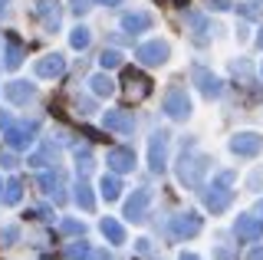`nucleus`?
<instances>
[{
    "label": "nucleus",
    "mask_w": 263,
    "mask_h": 260,
    "mask_svg": "<svg viewBox=\"0 0 263 260\" xmlns=\"http://www.w3.org/2000/svg\"><path fill=\"white\" fill-rule=\"evenodd\" d=\"M208 168H211V158L208 155H191V152H181V158H178V178H181V184H184V188H201Z\"/></svg>",
    "instance_id": "f257e3e1"
},
{
    "label": "nucleus",
    "mask_w": 263,
    "mask_h": 260,
    "mask_svg": "<svg viewBox=\"0 0 263 260\" xmlns=\"http://www.w3.org/2000/svg\"><path fill=\"white\" fill-rule=\"evenodd\" d=\"M230 184H234V175L224 172L217 178V181L211 184V191L204 194V205H208L211 214H220V211H227L230 208V198H234V191H230Z\"/></svg>",
    "instance_id": "f03ea898"
},
{
    "label": "nucleus",
    "mask_w": 263,
    "mask_h": 260,
    "mask_svg": "<svg viewBox=\"0 0 263 260\" xmlns=\"http://www.w3.org/2000/svg\"><path fill=\"white\" fill-rule=\"evenodd\" d=\"M148 165H152V172H164V165H168V132H155L152 142H148Z\"/></svg>",
    "instance_id": "7ed1b4c3"
},
{
    "label": "nucleus",
    "mask_w": 263,
    "mask_h": 260,
    "mask_svg": "<svg viewBox=\"0 0 263 260\" xmlns=\"http://www.w3.org/2000/svg\"><path fill=\"white\" fill-rule=\"evenodd\" d=\"M164 112H168L171 119H187L191 116V99H187V92L181 86L168 89V96H164Z\"/></svg>",
    "instance_id": "20e7f679"
},
{
    "label": "nucleus",
    "mask_w": 263,
    "mask_h": 260,
    "mask_svg": "<svg viewBox=\"0 0 263 260\" xmlns=\"http://www.w3.org/2000/svg\"><path fill=\"white\" fill-rule=\"evenodd\" d=\"M135 60L142 63V66H161V63H168V43H158V40L142 43L135 50Z\"/></svg>",
    "instance_id": "39448f33"
},
{
    "label": "nucleus",
    "mask_w": 263,
    "mask_h": 260,
    "mask_svg": "<svg viewBox=\"0 0 263 260\" xmlns=\"http://www.w3.org/2000/svg\"><path fill=\"white\" fill-rule=\"evenodd\" d=\"M260 148H263V135H257V132H237L234 139H230V152H234V155L253 158Z\"/></svg>",
    "instance_id": "423d86ee"
},
{
    "label": "nucleus",
    "mask_w": 263,
    "mask_h": 260,
    "mask_svg": "<svg viewBox=\"0 0 263 260\" xmlns=\"http://www.w3.org/2000/svg\"><path fill=\"white\" fill-rule=\"evenodd\" d=\"M234 234H237V240H257L263 234V217L257 211H253V214H237Z\"/></svg>",
    "instance_id": "0eeeda50"
},
{
    "label": "nucleus",
    "mask_w": 263,
    "mask_h": 260,
    "mask_svg": "<svg viewBox=\"0 0 263 260\" xmlns=\"http://www.w3.org/2000/svg\"><path fill=\"white\" fill-rule=\"evenodd\" d=\"M36 135V122H20V125H7L4 128V139L10 148H27Z\"/></svg>",
    "instance_id": "6e6552de"
},
{
    "label": "nucleus",
    "mask_w": 263,
    "mask_h": 260,
    "mask_svg": "<svg viewBox=\"0 0 263 260\" xmlns=\"http://www.w3.org/2000/svg\"><path fill=\"white\" fill-rule=\"evenodd\" d=\"M171 234H175L178 240L197 237V234H201V217L191 214V211H184V214H175V221H171Z\"/></svg>",
    "instance_id": "1a4fd4ad"
},
{
    "label": "nucleus",
    "mask_w": 263,
    "mask_h": 260,
    "mask_svg": "<svg viewBox=\"0 0 263 260\" xmlns=\"http://www.w3.org/2000/svg\"><path fill=\"white\" fill-rule=\"evenodd\" d=\"M148 92H152V79L142 76V72H135V69H128L125 72V96L132 102H138V99H145Z\"/></svg>",
    "instance_id": "9d476101"
},
{
    "label": "nucleus",
    "mask_w": 263,
    "mask_h": 260,
    "mask_svg": "<svg viewBox=\"0 0 263 260\" xmlns=\"http://www.w3.org/2000/svg\"><path fill=\"white\" fill-rule=\"evenodd\" d=\"M148 205H152V191H148V188H138L128 198V205H125V217H128V221H142Z\"/></svg>",
    "instance_id": "9b49d317"
},
{
    "label": "nucleus",
    "mask_w": 263,
    "mask_h": 260,
    "mask_svg": "<svg viewBox=\"0 0 263 260\" xmlns=\"http://www.w3.org/2000/svg\"><path fill=\"white\" fill-rule=\"evenodd\" d=\"M105 161H109V168L115 175H125V172L135 168V152H132V148H109Z\"/></svg>",
    "instance_id": "f8f14e48"
},
{
    "label": "nucleus",
    "mask_w": 263,
    "mask_h": 260,
    "mask_svg": "<svg viewBox=\"0 0 263 260\" xmlns=\"http://www.w3.org/2000/svg\"><path fill=\"white\" fill-rule=\"evenodd\" d=\"M102 125L109 128V132H119V135H132V116L125 109H109L102 116Z\"/></svg>",
    "instance_id": "ddd939ff"
},
{
    "label": "nucleus",
    "mask_w": 263,
    "mask_h": 260,
    "mask_svg": "<svg viewBox=\"0 0 263 260\" xmlns=\"http://www.w3.org/2000/svg\"><path fill=\"white\" fill-rule=\"evenodd\" d=\"M194 83H197V89H201L208 99H217L220 89H224V86H220V79L214 76V72H208L204 66H194Z\"/></svg>",
    "instance_id": "4468645a"
},
{
    "label": "nucleus",
    "mask_w": 263,
    "mask_h": 260,
    "mask_svg": "<svg viewBox=\"0 0 263 260\" xmlns=\"http://www.w3.org/2000/svg\"><path fill=\"white\" fill-rule=\"evenodd\" d=\"M63 72H66V60L60 53H49L36 63V76H43V79H56V76H63Z\"/></svg>",
    "instance_id": "2eb2a0df"
},
{
    "label": "nucleus",
    "mask_w": 263,
    "mask_h": 260,
    "mask_svg": "<svg viewBox=\"0 0 263 260\" xmlns=\"http://www.w3.org/2000/svg\"><path fill=\"white\" fill-rule=\"evenodd\" d=\"M23 63V43L16 33H7V56H4V66L7 69H16Z\"/></svg>",
    "instance_id": "dca6fc26"
},
{
    "label": "nucleus",
    "mask_w": 263,
    "mask_h": 260,
    "mask_svg": "<svg viewBox=\"0 0 263 260\" xmlns=\"http://www.w3.org/2000/svg\"><path fill=\"white\" fill-rule=\"evenodd\" d=\"M33 96H36V86L33 83H20V79H16V83H7V99L16 102V105H23L27 99H33Z\"/></svg>",
    "instance_id": "f3484780"
},
{
    "label": "nucleus",
    "mask_w": 263,
    "mask_h": 260,
    "mask_svg": "<svg viewBox=\"0 0 263 260\" xmlns=\"http://www.w3.org/2000/svg\"><path fill=\"white\" fill-rule=\"evenodd\" d=\"M99 231H102V237H109L112 244H125V227L115 221V217H102V221H99Z\"/></svg>",
    "instance_id": "a211bd4d"
},
{
    "label": "nucleus",
    "mask_w": 263,
    "mask_h": 260,
    "mask_svg": "<svg viewBox=\"0 0 263 260\" xmlns=\"http://www.w3.org/2000/svg\"><path fill=\"white\" fill-rule=\"evenodd\" d=\"M122 27H125V33H142V30L152 27V17H148V13H125V17H122Z\"/></svg>",
    "instance_id": "6ab92c4d"
},
{
    "label": "nucleus",
    "mask_w": 263,
    "mask_h": 260,
    "mask_svg": "<svg viewBox=\"0 0 263 260\" xmlns=\"http://www.w3.org/2000/svg\"><path fill=\"white\" fill-rule=\"evenodd\" d=\"M99 191H102V198H105V201H115V198L122 194V181H119L115 175H105L102 181H99Z\"/></svg>",
    "instance_id": "aec40b11"
},
{
    "label": "nucleus",
    "mask_w": 263,
    "mask_h": 260,
    "mask_svg": "<svg viewBox=\"0 0 263 260\" xmlns=\"http://www.w3.org/2000/svg\"><path fill=\"white\" fill-rule=\"evenodd\" d=\"M89 83H92V92H96V96H105V99H109V96L115 92V83H112L109 76H105V72H99V76H92Z\"/></svg>",
    "instance_id": "412c9836"
},
{
    "label": "nucleus",
    "mask_w": 263,
    "mask_h": 260,
    "mask_svg": "<svg viewBox=\"0 0 263 260\" xmlns=\"http://www.w3.org/2000/svg\"><path fill=\"white\" fill-rule=\"evenodd\" d=\"M76 205L82 208V211H92L96 208V198H92V188H89L86 181H79L76 184Z\"/></svg>",
    "instance_id": "4be33fe9"
},
{
    "label": "nucleus",
    "mask_w": 263,
    "mask_h": 260,
    "mask_svg": "<svg viewBox=\"0 0 263 260\" xmlns=\"http://www.w3.org/2000/svg\"><path fill=\"white\" fill-rule=\"evenodd\" d=\"M40 17L46 20V27H49V30H56V27H60V10H56V4H53V0H43V4H40Z\"/></svg>",
    "instance_id": "5701e85b"
},
{
    "label": "nucleus",
    "mask_w": 263,
    "mask_h": 260,
    "mask_svg": "<svg viewBox=\"0 0 263 260\" xmlns=\"http://www.w3.org/2000/svg\"><path fill=\"white\" fill-rule=\"evenodd\" d=\"M20 198H23V184H20V178H10V181L4 184V201H7V205H20Z\"/></svg>",
    "instance_id": "b1692460"
},
{
    "label": "nucleus",
    "mask_w": 263,
    "mask_h": 260,
    "mask_svg": "<svg viewBox=\"0 0 263 260\" xmlns=\"http://www.w3.org/2000/svg\"><path fill=\"white\" fill-rule=\"evenodd\" d=\"M49 158H53V161H56V148H53V142H46V145H43V148H40V152H36V155H33V158H30V165H36V168H40V165H49Z\"/></svg>",
    "instance_id": "393cba45"
},
{
    "label": "nucleus",
    "mask_w": 263,
    "mask_h": 260,
    "mask_svg": "<svg viewBox=\"0 0 263 260\" xmlns=\"http://www.w3.org/2000/svg\"><path fill=\"white\" fill-rule=\"evenodd\" d=\"M89 40H92V36H89V30H86V27H76V30L69 33L72 50H86V46H89Z\"/></svg>",
    "instance_id": "a878e982"
},
{
    "label": "nucleus",
    "mask_w": 263,
    "mask_h": 260,
    "mask_svg": "<svg viewBox=\"0 0 263 260\" xmlns=\"http://www.w3.org/2000/svg\"><path fill=\"white\" fill-rule=\"evenodd\" d=\"M99 63H102V69H115V66H122V53L119 50H105L99 56Z\"/></svg>",
    "instance_id": "bb28decb"
},
{
    "label": "nucleus",
    "mask_w": 263,
    "mask_h": 260,
    "mask_svg": "<svg viewBox=\"0 0 263 260\" xmlns=\"http://www.w3.org/2000/svg\"><path fill=\"white\" fill-rule=\"evenodd\" d=\"M69 260H89V244L86 240H79V244H69Z\"/></svg>",
    "instance_id": "cd10ccee"
},
{
    "label": "nucleus",
    "mask_w": 263,
    "mask_h": 260,
    "mask_svg": "<svg viewBox=\"0 0 263 260\" xmlns=\"http://www.w3.org/2000/svg\"><path fill=\"white\" fill-rule=\"evenodd\" d=\"M76 165H79L82 175L92 172V155H89V148H76Z\"/></svg>",
    "instance_id": "c85d7f7f"
},
{
    "label": "nucleus",
    "mask_w": 263,
    "mask_h": 260,
    "mask_svg": "<svg viewBox=\"0 0 263 260\" xmlns=\"http://www.w3.org/2000/svg\"><path fill=\"white\" fill-rule=\"evenodd\" d=\"M63 234H69V237H82L86 227H82L79 221H72V217H66V221H63Z\"/></svg>",
    "instance_id": "c756f323"
},
{
    "label": "nucleus",
    "mask_w": 263,
    "mask_h": 260,
    "mask_svg": "<svg viewBox=\"0 0 263 260\" xmlns=\"http://www.w3.org/2000/svg\"><path fill=\"white\" fill-rule=\"evenodd\" d=\"M56 184H60V178L56 175H40V191H56Z\"/></svg>",
    "instance_id": "7c9ffc66"
},
{
    "label": "nucleus",
    "mask_w": 263,
    "mask_h": 260,
    "mask_svg": "<svg viewBox=\"0 0 263 260\" xmlns=\"http://www.w3.org/2000/svg\"><path fill=\"white\" fill-rule=\"evenodd\" d=\"M0 165H4V168H16V155H10V152H4V155H0Z\"/></svg>",
    "instance_id": "2f4dec72"
},
{
    "label": "nucleus",
    "mask_w": 263,
    "mask_h": 260,
    "mask_svg": "<svg viewBox=\"0 0 263 260\" xmlns=\"http://www.w3.org/2000/svg\"><path fill=\"white\" fill-rule=\"evenodd\" d=\"M16 234H20L16 227H7V231H4V244H16Z\"/></svg>",
    "instance_id": "473e14b6"
},
{
    "label": "nucleus",
    "mask_w": 263,
    "mask_h": 260,
    "mask_svg": "<svg viewBox=\"0 0 263 260\" xmlns=\"http://www.w3.org/2000/svg\"><path fill=\"white\" fill-rule=\"evenodd\" d=\"M69 4H72V10H76V13H86L89 10V0H69Z\"/></svg>",
    "instance_id": "72a5a7b5"
},
{
    "label": "nucleus",
    "mask_w": 263,
    "mask_h": 260,
    "mask_svg": "<svg viewBox=\"0 0 263 260\" xmlns=\"http://www.w3.org/2000/svg\"><path fill=\"white\" fill-rule=\"evenodd\" d=\"M208 4L214 7V10H227V7H230V0H208Z\"/></svg>",
    "instance_id": "f704fd0d"
},
{
    "label": "nucleus",
    "mask_w": 263,
    "mask_h": 260,
    "mask_svg": "<svg viewBox=\"0 0 263 260\" xmlns=\"http://www.w3.org/2000/svg\"><path fill=\"white\" fill-rule=\"evenodd\" d=\"M240 13H243V17H257V10H253L250 4H240Z\"/></svg>",
    "instance_id": "c9c22d12"
},
{
    "label": "nucleus",
    "mask_w": 263,
    "mask_h": 260,
    "mask_svg": "<svg viewBox=\"0 0 263 260\" xmlns=\"http://www.w3.org/2000/svg\"><path fill=\"white\" fill-rule=\"evenodd\" d=\"M247 260H263V247H257V250H250V257Z\"/></svg>",
    "instance_id": "e433bc0d"
},
{
    "label": "nucleus",
    "mask_w": 263,
    "mask_h": 260,
    "mask_svg": "<svg viewBox=\"0 0 263 260\" xmlns=\"http://www.w3.org/2000/svg\"><path fill=\"white\" fill-rule=\"evenodd\" d=\"M10 125V116H7V112H0V128H7Z\"/></svg>",
    "instance_id": "4c0bfd02"
},
{
    "label": "nucleus",
    "mask_w": 263,
    "mask_h": 260,
    "mask_svg": "<svg viewBox=\"0 0 263 260\" xmlns=\"http://www.w3.org/2000/svg\"><path fill=\"white\" fill-rule=\"evenodd\" d=\"M96 4H102V7H115V4H122V0H96Z\"/></svg>",
    "instance_id": "58836bf2"
},
{
    "label": "nucleus",
    "mask_w": 263,
    "mask_h": 260,
    "mask_svg": "<svg viewBox=\"0 0 263 260\" xmlns=\"http://www.w3.org/2000/svg\"><path fill=\"white\" fill-rule=\"evenodd\" d=\"M181 260H201V257H194V254H181Z\"/></svg>",
    "instance_id": "ea45409f"
},
{
    "label": "nucleus",
    "mask_w": 263,
    "mask_h": 260,
    "mask_svg": "<svg viewBox=\"0 0 263 260\" xmlns=\"http://www.w3.org/2000/svg\"><path fill=\"white\" fill-rule=\"evenodd\" d=\"M257 43H260V50H263V30H260V36H257Z\"/></svg>",
    "instance_id": "a19ab883"
},
{
    "label": "nucleus",
    "mask_w": 263,
    "mask_h": 260,
    "mask_svg": "<svg viewBox=\"0 0 263 260\" xmlns=\"http://www.w3.org/2000/svg\"><path fill=\"white\" fill-rule=\"evenodd\" d=\"M175 4H178V7H184V4H187V0H175Z\"/></svg>",
    "instance_id": "79ce46f5"
},
{
    "label": "nucleus",
    "mask_w": 263,
    "mask_h": 260,
    "mask_svg": "<svg viewBox=\"0 0 263 260\" xmlns=\"http://www.w3.org/2000/svg\"><path fill=\"white\" fill-rule=\"evenodd\" d=\"M0 198H4V181H0Z\"/></svg>",
    "instance_id": "37998d69"
},
{
    "label": "nucleus",
    "mask_w": 263,
    "mask_h": 260,
    "mask_svg": "<svg viewBox=\"0 0 263 260\" xmlns=\"http://www.w3.org/2000/svg\"><path fill=\"white\" fill-rule=\"evenodd\" d=\"M4 7H7V4H4V0H0V13H4Z\"/></svg>",
    "instance_id": "c03bdc74"
},
{
    "label": "nucleus",
    "mask_w": 263,
    "mask_h": 260,
    "mask_svg": "<svg viewBox=\"0 0 263 260\" xmlns=\"http://www.w3.org/2000/svg\"><path fill=\"white\" fill-rule=\"evenodd\" d=\"M260 76H263V66H260Z\"/></svg>",
    "instance_id": "a18cd8bd"
}]
</instances>
